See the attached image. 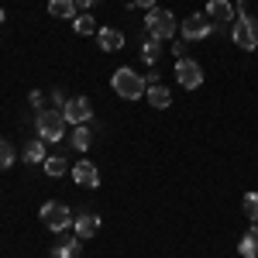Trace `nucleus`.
I'll list each match as a JSON object with an SVG mask.
<instances>
[{
    "label": "nucleus",
    "instance_id": "14",
    "mask_svg": "<svg viewBox=\"0 0 258 258\" xmlns=\"http://www.w3.org/2000/svg\"><path fill=\"white\" fill-rule=\"evenodd\" d=\"M238 251H241V258H258V224H251V227H248V234L241 238Z\"/></svg>",
    "mask_w": 258,
    "mask_h": 258
},
{
    "label": "nucleus",
    "instance_id": "8",
    "mask_svg": "<svg viewBox=\"0 0 258 258\" xmlns=\"http://www.w3.org/2000/svg\"><path fill=\"white\" fill-rule=\"evenodd\" d=\"M62 114H66V120L69 124H86V120L93 117V103L86 97H73L62 103Z\"/></svg>",
    "mask_w": 258,
    "mask_h": 258
},
{
    "label": "nucleus",
    "instance_id": "22",
    "mask_svg": "<svg viewBox=\"0 0 258 258\" xmlns=\"http://www.w3.org/2000/svg\"><path fill=\"white\" fill-rule=\"evenodd\" d=\"M48 159V155H45V141H31V145H28V162H45Z\"/></svg>",
    "mask_w": 258,
    "mask_h": 258
},
{
    "label": "nucleus",
    "instance_id": "6",
    "mask_svg": "<svg viewBox=\"0 0 258 258\" xmlns=\"http://www.w3.org/2000/svg\"><path fill=\"white\" fill-rule=\"evenodd\" d=\"M176 83L182 90H197L200 83H203V66L197 59H176Z\"/></svg>",
    "mask_w": 258,
    "mask_h": 258
},
{
    "label": "nucleus",
    "instance_id": "10",
    "mask_svg": "<svg viewBox=\"0 0 258 258\" xmlns=\"http://www.w3.org/2000/svg\"><path fill=\"white\" fill-rule=\"evenodd\" d=\"M207 18L214 21V24H231V21H234L231 0H210V4H207Z\"/></svg>",
    "mask_w": 258,
    "mask_h": 258
},
{
    "label": "nucleus",
    "instance_id": "20",
    "mask_svg": "<svg viewBox=\"0 0 258 258\" xmlns=\"http://www.w3.org/2000/svg\"><path fill=\"white\" fill-rule=\"evenodd\" d=\"M73 24H76V35H93V31H97V21H93V14H80Z\"/></svg>",
    "mask_w": 258,
    "mask_h": 258
},
{
    "label": "nucleus",
    "instance_id": "4",
    "mask_svg": "<svg viewBox=\"0 0 258 258\" xmlns=\"http://www.w3.org/2000/svg\"><path fill=\"white\" fill-rule=\"evenodd\" d=\"M231 41L238 45V48H244V52H255L258 48V21L255 18H244L234 21V28H231Z\"/></svg>",
    "mask_w": 258,
    "mask_h": 258
},
{
    "label": "nucleus",
    "instance_id": "24",
    "mask_svg": "<svg viewBox=\"0 0 258 258\" xmlns=\"http://www.w3.org/2000/svg\"><path fill=\"white\" fill-rule=\"evenodd\" d=\"M131 7H145V11H155V0H131Z\"/></svg>",
    "mask_w": 258,
    "mask_h": 258
},
{
    "label": "nucleus",
    "instance_id": "13",
    "mask_svg": "<svg viewBox=\"0 0 258 258\" xmlns=\"http://www.w3.org/2000/svg\"><path fill=\"white\" fill-rule=\"evenodd\" d=\"M145 97H148V103H152L155 110H165V107L172 103V93H169V90H165L162 83H155V86H148V90H145Z\"/></svg>",
    "mask_w": 258,
    "mask_h": 258
},
{
    "label": "nucleus",
    "instance_id": "25",
    "mask_svg": "<svg viewBox=\"0 0 258 258\" xmlns=\"http://www.w3.org/2000/svg\"><path fill=\"white\" fill-rule=\"evenodd\" d=\"M97 0H76V7H93Z\"/></svg>",
    "mask_w": 258,
    "mask_h": 258
},
{
    "label": "nucleus",
    "instance_id": "26",
    "mask_svg": "<svg viewBox=\"0 0 258 258\" xmlns=\"http://www.w3.org/2000/svg\"><path fill=\"white\" fill-rule=\"evenodd\" d=\"M0 21H4V11H0Z\"/></svg>",
    "mask_w": 258,
    "mask_h": 258
},
{
    "label": "nucleus",
    "instance_id": "7",
    "mask_svg": "<svg viewBox=\"0 0 258 258\" xmlns=\"http://www.w3.org/2000/svg\"><path fill=\"white\" fill-rule=\"evenodd\" d=\"M179 28H182V38L186 41H200V38H207V35L214 31V21L203 18V14H189Z\"/></svg>",
    "mask_w": 258,
    "mask_h": 258
},
{
    "label": "nucleus",
    "instance_id": "16",
    "mask_svg": "<svg viewBox=\"0 0 258 258\" xmlns=\"http://www.w3.org/2000/svg\"><path fill=\"white\" fill-rule=\"evenodd\" d=\"M90 141H93L90 127H86V124H76V131H73V148H76V152H86Z\"/></svg>",
    "mask_w": 258,
    "mask_h": 258
},
{
    "label": "nucleus",
    "instance_id": "18",
    "mask_svg": "<svg viewBox=\"0 0 258 258\" xmlns=\"http://www.w3.org/2000/svg\"><path fill=\"white\" fill-rule=\"evenodd\" d=\"M83 255V241H66L62 248H55V258H80Z\"/></svg>",
    "mask_w": 258,
    "mask_h": 258
},
{
    "label": "nucleus",
    "instance_id": "12",
    "mask_svg": "<svg viewBox=\"0 0 258 258\" xmlns=\"http://www.w3.org/2000/svg\"><path fill=\"white\" fill-rule=\"evenodd\" d=\"M97 41H100V48H103V52H117L120 45H124V35H120L117 28H100Z\"/></svg>",
    "mask_w": 258,
    "mask_h": 258
},
{
    "label": "nucleus",
    "instance_id": "21",
    "mask_svg": "<svg viewBox=\"0 0 258 258\" xmlns=\"http://www.w3.org/2000/svg\"><path fill=\"white\" fill-rule=\"evenodd\" d=\"M241 207H244V214L251 217V224H258V193H244Z\"/></svg>",
    "mask_w": 258,
    "mask_h": 258
},
{
    "label": "nucleus",
    "instance_id": "17",
    "mask_svg": "<svg viewBox=\"0 0 258 258\" xmlns=\"http://www.w3.org/2000/svg\"><path fill=\"white\" fill-rule=\"evenodd\" d=\"M159 55H162V45H159V38H148L145 45H141V59L148 62V66H155V62H159Z\"/></svg>",
    "mask_w": 258,
    "mask_h": 258
},
{
    "label": "nucleus",
    "instance_id": "1",
    "mask_svg": "<svg viewBox=\"0 0 258 258\" xmlns=\"http://www.w3.org/2000/svg\"><path fill=\"white\" fill-rule=\"evenodd\" d=\"M110 83H114V93L124 97V100H141L145 97V80H141L135 69H117Z\"/></svg>",
    "mask_w": 258,
    "mask_h": 258
},
{
    "label": "nucleus",
    "instance_id": "9",
    "mask_svg": "<svg viewBox=\"0 0 258 258\" xmlns=\"http://www.w3.org/2000/svg\"><path fill=\"white\" fill-rule=\"evenodd\" d=\"M73 182H76V186H83V189H97L100 186V172H97V165H93V162H76V165H73Z\"/></svg>",
    "mask_w": 258,
    "mask_h": 258
},
{
    "label": "nucleus",
    "instance_id": "23",
    "mask_svg": "<svg viewBox=\"0 0 258 258\" xmlns=\"http://www.w3.org/2000/svg\"><path fill=\"white\" fill-rule=\"evenodd\" d=\"M14 162V152H11V141H4L0 138V169H7Z\"/></svg>",
    "mask_w": 258,
    "mask_h": 258
},
{
    "label": "nucleus",
    "instance_id": "2",
    "mask_svg": "<svg viewBox=\"0 0 258 258\" xmlns=\"http://www.w3.org/2000/svg\"><path fill=\"white\" fill-rule=\"evenodd\" d=\"M145 28H148V38H172L176 35V18L165 11V7H155V11H148V18H145Z\"/></svg>",
    "mask_w": 258,
    "mask_h": 258
},
{
    "label": "nucleus",
    "instance_id": "3",
    "mask_svg": "<svg viewBox=\"0 0 258 258\" xmlns=\"http://www.w3.org/2000/svg\"><path fill=\"white\" fill-rule=\"evenodd\" d=\"M66 114L62 110H38V138L41 141H62L66 135Z\"/></svg>",
    "mask_w": 258,
    "mask_h": 258
},
{
    "label": "nucleus",
    "instance_id": "11",
    "mask_svg": "<svg viewBox=\"0 0 258 258\" xmlns=\"http://www.w3.org/2000/svg\"><path fill=\"white\" fill-rule=\"evenodd\" d=\"M97 231H100V217L97 214H80V217H76V238L80 241H90Z\"/></svg>",
    "mask_w": 258,
    "mask_h": 258
},
{
    "label": "nucleus",
    "instance_id": "19",
    "mask_svg": "<svg viewBox=\"0 0 258 258\" xmlns=\"http://www.w3.org/2000/svg\"><path fill=\"white\" fill-rule=\"evenodd\" d=\"M45 172H48L52 179L66 176V159H62V155H48V159H45Z\"/></svg>",
    "mask_w": 258,
    "mask_h": 258
},
{
    "label": "nucleus",
    "instance_id": "5",
    "mask_svg": "<svg viewBox=\"0 0 258 258\" xmlns=\"http://www.w3.org/2000/svg\"><path fill=\"white\" fill-rule=\"evenodd\" d=\"M41 224H45L48 231H66V227L73 224V214H69V207H66V203L48 200V203L41 207Z\"/></svg>",
    "mask_w": 258,
    "mask_h": 258
},
{
    "label": "nucleus",
    "instance_id": "15",
    "mask_svg": "<svg viewBox=\"0 0 258 258\" xmlns=\"http://www.w3.org/2000/svg\"><path fill=\"white\" fill-rule=\"evenodd\" d=\"M48 14L62 21H76V0H52L48 4Z\"/></svg>",
    "mask_w": 258,
    "mask_h": 258
}]
</instances>
